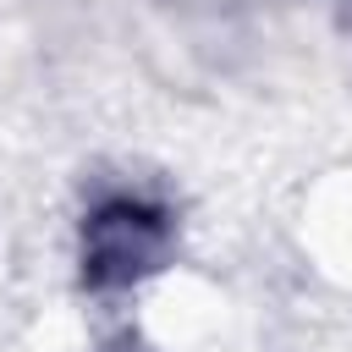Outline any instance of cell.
Wrapping results in <instances>:
<instances>
[{
	"instance_id": "1",
	"label": "cell",
	"mask_w": 352,
	"mask_h": 352,
	"mask_svg": "<svg viewBox=\"0 0 352 352\" xmlns=\"http://www.w3.org/2000/svg\"><path fill=\"white\" fill-rule=\"evenodd\" d=\"M170 242V220L143 198H110L94 209L82 231V270L94 286H126L160 264Z\"/></svg>"
}]
</instances>
